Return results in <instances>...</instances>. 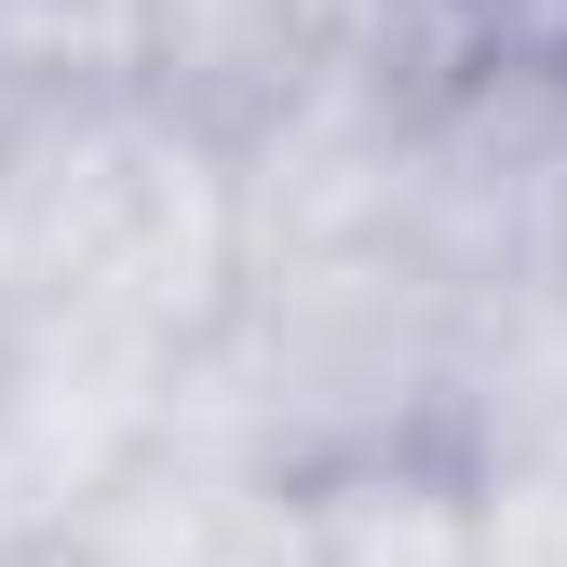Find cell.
Segmentation results:
<instances>
[{
    "mask_svg": "<svg viewBox=\"0 0 567 567\" xmlns=\"http://www.w3.org/2000/svg\"><path fill=\"white\" fill-rule=\"evenodd\" d=\"M230 150L163 109L135 68L109 82H28L0 122V311L109 324L189 351L230 311Z\"/></svg>",
    "mask_w": 567,
    "mask_h": 567,
    "instance_id": "obj_1",
    "label": "cell"
},
{
    "mask_svg": "<svg viewBox=\"0 0 567 567\" xmlns=\"http://www.w3.org/2000/svg\"><path fill=\"white\" fill-rule=\"evenodd\" d=\"M405 257L473 324L567 298V28H473L405 109Z\"/></svg>",
    "mask_w": 567,
    "mask_h": 567,
    "instance_id": "obj_2",
    "label": "cell"
},
{
    "mask_svg": "<svg viewBox=\"0 0 567 567\" xmlns=\"http://www.w3.org/2000/svg\"><path fill=\"white\" fill-rule=\"evenodd\" d=\"M473 28H486L473 0H135V82L230 150L244 122L298 95L433 82Z\"/></svg>",
    "mask_w": 567,
    "mask_h": 567,
    "instance_id": "obj_3",
    "label": "cell"
},
{
    "mask_svg": "<svg viewBox=\"0 0 567 567\" xmlns=\"http://www.w3.org/2000/svg\"><path fill=\"white\" fill-rule=\"evenodd\" d=\"M41 567H311V501H298L284 460L163 419V433L41 540Z\"/></svg>",
    "mask_w": 567,
    "mask_h": 567,
    "instance_id": "obj_4",
    "label": "cell"
},
{
    "mask_svg": "<svg viewBox=\"0 0 567 567\" xmlns=\"http://www.w3.org/2000/svg\"><path fill=\"white\" fill-rule=\"evenodd\" d=\"M311 567H473V460L460 433H392L298 473Z\"/></svg>",
    "mask_w": 567,
    "mask_h": 567,
    "instance_id": "obj_5",
    "label": "cell"
},
{
    "mask_svg": "<svg viewBox=\"0 0 567 567\" xmlns=\"http://www.w3.org/2000/svg\"><path fill=\"white\" fill-rule=\"evenodd\" d=\"M460 460H473V567H567V446L486 433Z\"/></svg>",
    "mask_w": 567,
    "mask_h": 567,
    "instance_id": "obj_6",
    "label": "cell"
}]
</instances>
